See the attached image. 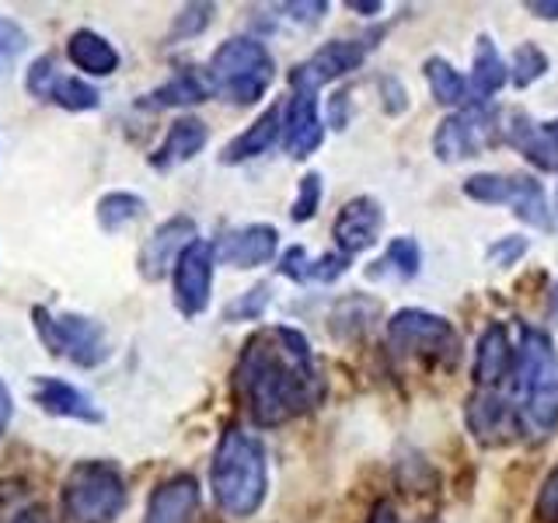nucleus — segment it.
Instances as JSON below:
<instances>
[{"label":"nucleus","mask_w":558,"mask_h":523,"mask_svg":"<svg viewBox=\"0 0 558 523\" xmlns=\"http://www.w3.org/2000/svg\"><path fill=\"white\" fill-rule=\"evenodd\" d=\"M510 363H513L510 331H506L499 321H493L478 336V349H475V380H478V388L493 391L496 384L510 374Z\"/></svg>","instance_id":"19"},{"label":"nucleus","mask_w":558,"mask_h":523,"mask_svg":"<svg viewBox=\"0 0 558 523\" xmlns=\"http://www.w3.org/2000/svg\"><path fill=\"white\" fill-rule=\"evenodd\" d=\"M464 418L482 447H502V443H510L517 433V412L510 409V401H502L493 391H482L471 398Z\"/></svg>","instance_id":"16"},{"label":"nucleus","mask_w":558,"mask_h":523,"mask_svg":"<svg viewBox=\"0 0 558 523\" xmlns=\"http://www.w3.org/2000/svg\"><path fill=\"white\" fill-rule=\"evenodd\" d=\"M209 95H214V87H209L206 74H196V70H179V74L168 77L161 87H154V92L144 98V105H150V109H174V105L206 101Z\"/></svg>","instance_id":"27"},{"label":"nucleus","mask_w":558,"mask_h":523,"mask_svg":"<svg viewBox=\"0 0 558 523\" xmlns=\"http://www.w3.org/2000/svg\"><path fill=\"white\" fill-rule=\"evenodd\" d=\"M279 252V234L272 223H244L234 227V231L220 234V241L214 244V255L223 266L234 269H258L272 262Z\"/></svg>","instance_id":"12"},{"label":"nucleus","mask_w":558,"mask_h":523,"mask_svg":"<svg viewBox=\"0 0 558 523\" xmlns=\"http://www.w3.org/2000/svg\"><path fill=\"white\" fill-rule=\"evenodd\" d=\"M506 139L527 157L531 165H537L541 171H555L558 168V150L548 144L545 130H541V122L527 119L523 112L510 115V122H506Z\"/></svg>","instance_id":"25"},{"label":"nucleus","mask_w":558,"mask_h":523,"mask_svg":"<svg viewBox=\"0 0 558 523\" xmlns=\"http://www.w3.org/2000/svg\"><path fill=\"white\" fill-rule=\"evenodd\" d=\"M130 502L126 478L112 461H81L63 482V513L74 523H116Z\"/></svg>","instance_id":"4"},{"label":"nucleus","mask_w":558,"mask_h":523,"mask_svg":"<svg viewBox=\"0 0 558 523\" xmlns=\"http://www.w3.org/2000/svg\"><path fill=\"white\" fill-rule=\"evenodd\" d=\"M279 119H283V109H279V105L262 112L248 130H244L241 136H234L231 144L220 150V165H241V161H252V157H258V154H266L276 144L279 130H283L279 126Z\"/></svg>","instance_id":"23"},{"label":"nucleus","mask_w":558,"mask_h":523,"mask_svg":"<svg viewBox=\"0 0 558 523\" xmlns=\"http://www.w3.org/2000/svg\"><path fill=\"white\" fill-rule=\"evenodd\" d=\"M192 241H199L196 220H192V217H171V220H165L144 241V248H140V276L150 279V283L165 279L168 269L174 272V262L182 258V252L189 248Z\"/></svg>","instance_id":"11"},{"label":"nucleus","mask_w":558,"mask_h":523,"mask_svg":"<svg viewBox=\"0 0 558 523\" xmlns=\"http://www.w3.org/2000/svg\"><path fill=\"white\" fill-rule=\"evenodd\" d=\"M11 415H14V398L8 391V384L0 380V440H4V433L11 426Z\"/></svg>","instance_id":"41"},{"label":"nucleus","mask_w":558,"mask_h":523,"mask_svg":"<svg viewBox=\"0 0 558 523\" xmlns=\"http://www.w3.org/2000/svg\"><path fill=\"white\" fill-rule=\"evenodd\" d=\"M380 92H384V109H388L391 115H398V112H405V109H409L405 87H401L395 77H384V81H380Z\"/></svg>","instance_id":"40"},{"label":"nucleus","mask_w":558,"mask_h":523,"mask_svg":"<svg viewBox=\"0 0 558 523\" xmlns=\"http://www.w3.org/2000/svg\"><path fill=\"white\" fill-rule=\"evenodd\" d=\"M25 42H28V35L14 22H8V17H0V70H4L17 52L25 49Z\"/></svg>","instance_id":"38"},{"label":"nucleus","mask_w":558,"mask_h":523,"mask_svg":"<svg viewBox=\"0 0 558 523\" xmlns=\"http://www.w3.org/2000/svg\"><path fill=\"white\" fill-rule=\"evenodd\" d=\"M206 77L214 95H220L223 101L255 105L276 81V63L258 39L238 35V39H227L223 46H217V52L209 57Z\"/></svg>","instance_id":"3"},{"label":"nucleus","mask_w":558,"mask_h":523,"mask_svg":"<svg viewBox=\"0 0 558 523\" xmlns=\"http://www.w3.org/2000/svg\"><path fill=\"white\" fill-rule=\"evenodd\" d=\"M423 266V252H418L415 238H395L388 244V252H384L371 269H366V279H398V283H405L412 279Z\"/></svg>","instance_id":"28"},{"label":"nucleus","mask_w":558,"mask_h":523,"mask_svg":"<svg viewBox=\"0 0 558 523\" xmlns=\"http://www.w3.org/2000/svg\"><path fill=\"white\" fill-rule=\"evenodd\" d=\"M527 11H534L537 17H548V22H551V17H558V0H531Z\"/></svg>","instance_id":"43"},{"label":"nucleus","mask_w":558,"mask_h":523,"mask_svg":"<svg viewBox=\"0 0 558 523\" xmlns=\"http://www.w3.org/2000/svg\"><path fill=\"white\" fill-rule=\"evenodd\" d=\"M380 227H384L380 203L371 199V196H356V199H349L339 209L336 227H331V238H336L342 255H360V252L374 248V244H377Z\"/></svg>","instance_id":"14"},{"label":"nucleus","mask_w":558,"mask_h":523,"mask_svg":"<svg viewBox=\"0 0 558 523\" xmlns=\"http://www.w3.org/2000/svg\"><path fill=\"white\" fill-rule=\"evenodd\" d=\"M35 318V331L46 342V349L52 356H63L74 366H101L112 356V345L105 339V328L95 318H84V314H52L49 307L35 304L32 307Z\"/></svg>","instance_id":"5"},{"label":"nucleus","mask_w":558,"mask_h":523,"mask_svg":"<svg viewBox=\"0 0 558 523\" xmlns=\"http://www.w3.org/2000/svg\"><path fill=\"white\" fill-rule=\"evenodd\" d=\"M363 60H366L363 42L336 39V42H325L322 49H314L301 66H293L290 81H293V87H301V92H318L322 84H331V81L360 70Z\"/></svg>","instance_id":"10"},{"label":"nucleus","mask_w":558,"mask_h":523,"mask_svg":"<svg viewBox=\"0 0 558 523\" xmlns=\"http://www.w3.org/2000/svg\"><path fill=\"white\" fill-rule=\"evenodd\" d=\"M25 87L35 98L60 105V109H66V112H95L101 105L98 87L87 84L84 77L60 74V60L52 57V52H46V57L28 63Z\"/></svg>","instance_id":"7"},{"label":"nucleus","mask_w":558,"mask_h":523,"mask_svg":"<svg viewBox=\"0 0 558 523\" xmlns=\"http://www.w3.org/2000/svg\"><path fill=\"white\" fill-rule=\"evenodd\" d=\"M349 269V255L342 252H325L318 258H311L301 244L287 248V255L279 258V272L293 283H336V279Z\"/></svg>","instance_id":"22"},{"label":"nucleus","mask_w":558,"mask_h":523,"mask_svg":"<svg viewBox=\"0 0 558 523\" xmlns=\"http://www.w3.org/2000/svg\"><path fill=\"white\" fill-rule=\"evenodd\" d=\"M523 401H527V405H523L520 418L527 423V429L541 436L551 433L558 426V370L541 380L534 391L523 394Z\"/></svg>","instance_id":"29"},{"label":"nucleus","mask_w":558,"mask_h":523,"mask_svg":"<svg viewBox=\"0 0 558 523\" xmlns=\"http://www.w3.org/2000/svg\"><path fill=\"white\" fill-rule=\"evenodd\" d=\"M551 318H558V287H555V296H551Z\"/></svg>","instance_id":"46"},{"label":"nucleus","mask_w":558,"mask_h":523,"mask_svg":"<svg viewBox=\"0 0 558 523\" xmlns=\"http://www.w3.org/2000/svg\"><path fill=\"white\" fill-rule=\"evenodd\" d=\"M269 301H272L269 283H258V287H252L248 293H241L234 304H227L223 318H227V321H258L262 314H266Z\"/></svg>","instance_id":"33"},{"label":"nucleus","mask_w":558,"mask_h":523,"mask_svg":"<svg viewBox=\"0 0 558 523\" xmlns=\"http://www.w3.org/2000/svg\"><path fill=\"white\" fill-rule=\"evenodd\" d=\"M371 523H398L395 506H391V502H377V506H374V513H371Z\"/></svg>","instance_id":"44"},{"label":"nucleus","mask_w":558,"mask_h":523,"mask_svg":"<svg viewBox=\"0 0 558 523\" xmlns=\"http://www.w3.org/2000/svg\"><path fill=\"white\" fill-rule=\"evenodd\" d=\"M209 488L227 516H255L269 492L266 447L244 429H227L209 464Z\"/></svg>","instance_id":"2"},{"label":"nucleus","mask_w":558,"mask_h":523,"mask_svg":"<svg viewBox=\"0 0 558 523\" xmlns=\"http://www.w3.org/2000/svg\"><path fill=\"white\" fill-rule=\"evenodd\" d=\"M279 11L296 17V22H304V25H314V22H322V17H325L328 4H325V0H307V4H279Z\"/></svg>","instance_id":"39"},{"label":"nucleus","mask_w":558,"mask_h":523,"mask_svg":"<svg viewBox=\"0 0 558 523\" xmlns=\"http://www.w3.org/2000/svg\"><path fill=\"white\" fill-rule=\"evenodd\" d=\"M144 214H147V203L140 196H133V192H109V196H101L98 206H95L98 227L105 234L122 231V227L136 223Z\"/></svg>","instance_id":"31"},{"label":"nucleus","mask_w":558,"mask_h":523,"mask_svg":"<svg viewBox=\"0 0 558 523\" xmlns=\"http://www.w3.org/2000/svg\"><path fill=\"white\" fill-rule=\"evenodd\" d=\"M555 370H558V363H555V349L548 336L537 328H523V339L517 349V388L527 394Z\"/></svg>","instance_id":"20"},{"label":"nucleus","mask_w":558,"mask_h":523,"mask_svg":"<svg viewBox=\"0 0 558 523\" xmlns=\"http://www.w3.org/2000/svg\"><path fill=\"white\" fill-rule=\"evenodd\" d=\"M214 244L206 241H192L182 252V258L174 262L171 272V290H174V307H179L185 318H199L209 307V293H214Z\"/></svg>","instance_id":"8"},{"label":"nucleus","mask_w":558,"mask_h":523,"mask_svg":"<svg viewBox=\"0 0 558 523\" xmlns=\"http://www.w3.org/2000/svg\"><path fill=\"white\" fill-rule=\"evenodd\" d=\"M66 60L92 77H109L119 70V49L92 28H77L66 42Z\"/></svg>","instance_id":"21"},{"label":"nucleus","mask_w":558,"mask_h":523,"mask_svg":"<svg viewBox=\"0 0 558 523\" xmlns=\"http://www.w3.org/2000/svg\"><path fill=\"white\" fill-rule=\"evenodd\" d=\"M209 22H214V4H189L174 17L171 39H192V35H199Z\"/></svg>","instance_id":"35"},{"label":"nucleus","mask_w":558,"mask_h":523,"mask_svg":"<svg viewBox=\"0 0 558 523\" xmlns=\"http://www.w3.org/2000/svg\"><path fill=\"white\" fill-rule=\"evenodd\" d=\"M502 206H513V214L523 223L541 227V231H548L551 227V209H548L545 188H541V182L527 179V174H510V188H506Z\"/></svg>","instance_id":"26"},{"label":"nucleus","mask_w":558,"mask_h":523,"mask_svg":"<svg viewBox=\"0 0 558 523\" xmlns=\"http://www.w3.org/2000/svg\"><path fill=\"white\" fill-rule=\"evenodd\" d=\"M206 139H209V130H206L203 119H196V115L174 119L168 126V133H165V139L150 154V168L154 171H171V168L192 161V157L206 147Z\"/></svg>","instance_id":"18"},{"label":"nucleus","mask_w":558,"mask_h":523,"mask_svg":"<svg viewBox=\"0 0 558 523\" xmlns=\"http://www.w3.org/2000/svg\"><path fill=\"white\" fill-rule=\"evenodd\" d=\"M199 510V482L196 475L165 478L147 499L144 523H192Z\"/></svg>","instance_id":"17"},{"label":"nucleus","mask_w":558,"mask_h":523,"mask_svg":"<svg viewBox=\"0 0 558 523\" xmlns=\"http://www.w3.org/2000/svg\"><path fill=\"white\" fill-rule=\"evenodd\" d=\"M506 81H510V63L499 57L496 42L488 39V35H482L475 46V70H471V77H468V95L478 105H488L493 95L506 87Z\"/></svg>","instance_id":"24"},{"label":"nucleus","mask_w":558,"mask_h":523,"mask_svg":"<svg viewBox=\"0 0 558 523\" xmlns=\"http://www.w3.org/2000/svg\"><path fill=\"white\" fill-rule=\"evenodd\" d=\"M11 523H52V516L46 506H25V510H17L11 516Z\"/></svg>","instance_id":"42"},{"label":"nucleus","mask_w":558,"mask_h":523,"mask_svg":"<svg viewBox=\"0 0 558 523\" xmlns=\"http://www.w3.org/2000/svg\"><path fill=\"white\" fill-rule=\"evenodd\" d=\"M234 388L258 426H283L318 405L322 384L311 345L296 328H262L241 349Z\"/></svg>","instance_id":"1"},{"label":"nucleus","mask_w":558,"mask_h":523,"mask_svg":"<svg viewBox=\"0 0 558 523\" xmlns=\"http://www.w3.org/2000/svg\"><path fill=\"white\" fill-rule=\"evenodd\" d=\"M32 401L39 405L46 415H57V418H74V423H101V409L95 405V398L74 388L70 380L60 377H35L32 384Z\"/></svg>","instance_id":"15"},{"label":"nucleus","mask_w":558,"mask_h":523,"mask_svg":"<svg viewBox=\"0 0 558 523\" xmlns=\"http://www.w3.org/2000/svg\"><path fill=\"white\" fill-rule=\"evenodd\" d=\"M423 74L429 81L433 98L440 101V105H447V109H461V105L471 98L468 95V77L458 74V70H453L444 57H429L423 63Z\"/></svg>","instance_id":"30"},{"label":"nucleus","mask_w":558,"mask_h":523,"mask_svg":"<svg viewBox=\"0 0 558 523\" xmlns=\"http://www.w3.org/2000/svg\"><path fill=\"white\" fill-rule=\"evenodd\" d=\"M545 74H548V52L537 49L534 42H520L513 49V60H510V81L517 87H527Z\"/></svg>","instance_id":"32"},{"label":"nucleus","mask_w":558,"mask_h":523,"mask_svg":"<svg viewBox=\"0 0 558 523\" xmlns=\"http://www.w3.org/2000/svg\"><path fill=\"white\" fill-rule=\"evenodd\" d=\"M325 139V122L318 109V92H301L293 87V95L287 101V119H283V147L290 157L304 161Z\"/></svg>","instance_id":"13"},{"label":"nucleus","mask_w":558,"mask_h":523,"mask_svg":"<svg viewBox=\"0 0 558 523\" xmlns=\"http://www.w3.org/2000/svg\"><path fill=\"white\" fill-rule=\"evenodd\" d=\"M349 8H353V11H363V14H377L380 11V0H371V4H366V0H349Z\"/></svg>","instance_id":"45"},{"label":"nucleus","mask_w":558,"mask_h":523,"mask_svg":"<svg viewBox=\"0 0 558 523\" xmlns=\"http://www.w3.org/2000/svg\"><path fill=\"white\" fill-rule=\"evenodd\" d=\"M496 115L485 109H468V112H453L447 115L440 126H436L433 136V150L440 161L453 165V161H468V157H478L482 147L493 144V133H496Z\"/></svg>","instance_id":"9"},{"label":"nucleus","mask_w":558,"mask_h":523,"mask_svg":"<svg viewBox=\"0 0 558 523\" xmlns=\"http://www.w3.org/2000/svg\"><path fill=\"white\" fill-rule=\"evenodd\" d=\"M318 203H322V174L318 171H307L301 179V192L293 199V220L304 223L318 214Z\"/></svg>","instance_id":"34"},{"label":"nucleus","mask_w":558,"mask_h":523,"mask_svg":"<svg viewBox=\"0 0 558 523\" xmlns=\"http://www.w3.org/2000/svg\"><path fill=\"white\" fill-rule=\"evenodd\" d=\"M523 255H527V241H523L520 234L502 238V241L493 244V248H488V262H493V266H499V269L517 266V262H520Z\"/></svg>","instance_id":"37"},{"label":"nucleus","mask_w":558,"mask_h":523,"mask_svg":"<svg viewBox=\"0 0 558 523\" xmlns=\"http://www.w3.org/2000/svg\"><path fill=\"white\" fill-rule=\"evenodd\" d=\"M388 345L398 356H415L429 363H458L461 336L440 314L405 307L388 321Z\"/></svg>","instance_id":"6"},{"label":"nucleus","mask_w":558,"mask_h":523,"mask_svg":"<svg viewBox=\"0 0 558 523\" xmlns=\"http://www.w3.org/2000/svg\"><path fill=\"white\" fill-rule=\"evenodd\" d=\"M534 513H537V520H545V523H558V464L548 471V478L541 482V488H537Z\"/></svg>","instance_id":"36"}]
</instances>
